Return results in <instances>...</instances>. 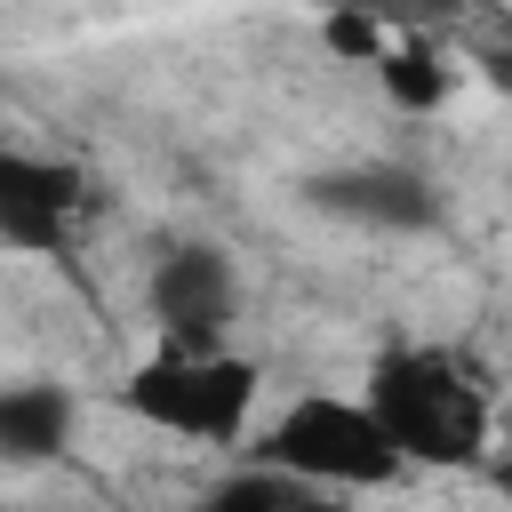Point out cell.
Here are the masks:
<instances>
[{"label": "cell", "mask_w": 512, "mask_h": 512, "mask_svg": "<svg viewBox=\"0 0 512 512\" xmlns=\"http://www.w3.org/2000/svg\"><path fill=\"white\" fill-rule=\"evenodd\" d=\"M80 440V400L48 376L0 384V464H56Z\"/></svg>", "instance_id": "7"}, {"label": "cell", "mask_w": 512, "mask_h": 512, "mask_svg": "<svg viewBox=\"0 0 512 512\" xmlns=\"http://www.w3.org/2000/svg\"><path fill=\"white\" fill-rule=\"evenodd\" d=\"M368 408L384 416V432L400 440L408 464H432V472H464L480 464L488 448V392L464 376L456 352L440 344H384L368 360Z\"/></svg>", "instance_id": "2"}, {"label": "cell", "mask_w": 512, "mask_h": 512, "mask_svg": "<svg viewBox=\"0 0 512 512\" xmlns=\"http://www.w3.org/2000/svg\"><path fill=\"white\" fill-rule=\"evenodd\" d=\"M312 496H328V488H312L304 472H288V464H272V456H248V448H240V472H224V480L208 488L216 512H296V504H312Z\"/></svg>", "instance_id": "9"}, {"label": "cell", "mask_w": 512, "mask_h": 512, "mask_svg": "<svg viewBox=\"0 0 512 512\" xmlns=\"http://www.w3.org/2000/svg\"><path fill=\"white\" fill-rule=\"evenodd\" d=\"M368 72H376L384 104H392V112H408V120H432V112H448V96H456V64H448L424 32H392V40H384V56H376Z\"/></svg>", "instance_id": "8"}, {"label": "cell", "mask_w": 512, "mask_h": 512, "mask_svg": "<svg viewBox=\"0 0 512 512\" xmlns=\"http://www.w3.org/2000/svg\"><path fill=\"white\" fill-rule=\"evenodd\" d=\"M320 8H360V16H376L392 32H432V24L464 16V0H320Z\"/></svg>", "instance_id": "10"}, {"label": "cell", "mask_w": 512, "mask_h": 512, "mask_svg": "<svg viewBox=\"0 0 512 512\" xmlns=\"http://www.w3.org/2000/svg\"><path fill=\"white\" fill-rule=\"evenodd\" d=\"M304 200L336 224H360V232H440L448 224V192L408 168V160H352V168H328L304 184Z\"/></svg>", "instance_id": "6"}, {"label": "cell", "mask_w": 512, "mask_h": 512, "mask_svg": "<svg viewBox=\"0 0 512 512\" xmlns=\"http://www.w3.org/2000/svg\"><path fill=\"white\" fill-rule=\"evenodd\" d=\"M320 40H328L336 56H360V64H376V56H384V40H392V24L360 16V8H320Z\"/></svg>", "instance_id": "11"}, {"label": "cell", "mask_w": 512, "mask_h": 512, "mask_svg": "<svg viewBox=\"0 0 512 512\" xmlns=\"http://www.w3.org/2000/svg\"><path fill=\"white\" fill-rule=\"evenodd\" d=\"M256 392H264V368L232 344H168L144 352L128 376H120V408L168 440H192V448H248L256 432Z\"/></svg>", "instance_id": "1"}, {"label": "cell", "mask_w": 512, "mask_h": 512, "mask_svg": "<svg viewBox=\"0 0 512 512\" xmlns=\"http://www.w3.org/2000/svg\"><path fill=\"white\" fill-rule=\"evenodd\" d=\"M248 456H272L288 472H304L312 488H392L400 472H416L400 456V440L384 432V416L368 408V392H304L288 400L272 424L248 432Z\"/></svg>", "instance_id": "3"}, {"label": "cell", "mask_w": 512, "mask_h": 512, "mask_svg": "<svg viewBox=\"0 0 512 512\" xmlns=\"http://www.w3.org/2000/svg\"><path fill=\"white\" fill-rule=\"evenodd\" d=\"M80 208H88V184H80L72 160L0 144V248H16V256H72Z\"/></svg>", "instance_id": "5"}, {"label": "cell", "mask_w": 512, "mask_h": 512, "mask_svg": "<svg viewBox=\"0 0 512 512\" xmlns=\"http://www.w3.org/2000/svg\"><path fill=\"white\" fill-rule=\"evenodd\" d=\"M144 312L168 344H224L240 320V272L216 240H176L160 248L152 280H144Z\"/></svg>", "instance_id": "4"}]
</instances>
